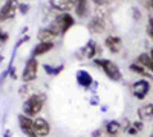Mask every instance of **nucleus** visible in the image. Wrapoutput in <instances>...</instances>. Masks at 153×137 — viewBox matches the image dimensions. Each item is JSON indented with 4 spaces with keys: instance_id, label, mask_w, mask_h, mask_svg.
Listing matches in <instances>:
<instances>
[{
    "instance_id": "1",
    "label": "nucleus",
    "mask_w": 153,
    "mask_h": 137,
    "mask_svg": "<svg viewBox=\"0 0 153 137\" xmlns=\"http://www.w3.org/2000/svg\"><path fill=\"white\" fill-rule=\"evenodd\" d=\"M72 26H74V17L65 12V14L58 15L49 28L52 29L55 34H65V32H68Z\"/></svg>"
},
{
    "instance_id": "2",
    "label": "nucleus",
    "mask_w": 153,
    "mask_h": 137,
    "mask_svg": "<svg viewBox=\"0 0 153 137\" xmlns=\"http://www.w3.org/2000/svg\"><path fill=\"white\" fill-rule=\"evenodd\" d=\"M43 96L40 95H32L28 101H25L23 104V113L26 116H37V113H40V110L43 107Z\"/></svg>"
},
{
    "instance_id": "3",
    "label": "nucleus",
    "mask_w": 153,
    "mask_h": 137,
    "mask_svg": "<svg viewBox=\"0 0 153 137\" xmlns=\"http://www.w3.org/2000/svg\"><path fill=\"white\" fill-rule=\"evenodd\" d=\"M94 63L103 69L104 73L107 75V76H109L112 81H120V79L123 78V75H121L118 66L115 64L113 61H109V59H95Z\"/></svg>"
},
{
    "instance_id": "4",
    "label": "nucleus",
    "mask_w": 153,
    "mask_h": 137,
    "mask_svg": "<svg viewBox=\"0 0 153 137\" xmlns=\"http://www.w3.org/2000/svg\"><path fill=\"white\" fill-rule=\"evenodd\" d=\"M19 2L17 0H6L5 5L0 9V21H6L16 15V12L19 9Z\"/></svg>"
},
{
    "instance_id": "5",
    "label": "nucleus",
    "mask_w": 153,
    "mask_h": 137,
    "mask_svg": "<svg viewBox=\"0 0 153 137\" xmlns=\"http://www.w3.org/2000/svg\"><path fill=\"white\" fill-rule=\"evenodd\" d=\"M37 69H38V63L37 59L32 56L26 61V66H25V70H23V81L25 82H29V81H34L37 78Z\"/></svg>"
},
{
    "instance_id": "6",
    "label": "nucleus",
    "mask_w": 153,
    "mask_h": 137,
    "mask_svg": "<svg viewBox=\"0 0 153 137\" xmlns=\"http://www.w3.org/2000/svg\"><path fill=\"white\" fill-rule=\"evenodd\" d=\"M132 92L136 99H144L150 92V82L147 79H139L132 85Z\"/></svg>"
},
{
    "instance_id": "7",
    "label": "nucleus",
    "mask_w": 153,
    "mask_h": 137,
    "mask_svg": "<svg viewBox=\"0 0 153 137\" xmlns=\"http://www.w3.org/2000/svg\"><path fill=\"white\" fill-rule=\"evenodd\" d=\"M49 131H51V127L45 119L37 117L34 120V133H35L37 137H45V136L49 134Z\"/></svg>"
},
{
    "instance_id": "8",
    "label": "nucleus",
    "mask_w": 153,
    "mask_h": 137,
    "mask_svg": "<svg viewBox=\"0 0 153 137\" xmlns=\"http://www.w3.org/2000/svg\"><path fill=\"white\" fill-rule=\"evenodd\" d=\"M19 122H20V128L22 131L29 136V137H35V133H34V120L29 119V117H25V114H20L19 116Z\"/></svg>"
},
{
    "instance_id": "9",
    "label": "nucleus",
    "mask_w": 153,
    "mask_h": 137,
    "mask_svg": "<svg viewBox=\"0 0 153 137\" xmlns=\"http://www.w3.org/2000/svg\"><path fill=\"white\" fill-rule=\"evenodd\" d=\"M138 117L141 120L153 119V104H144L138 108Z\"/></svg>"
},
{
    "instance_id": "10",
    "label": "nucleus",
    "mask_w": 153,
    "mask_h": 137,
    "mask_svg": "<svg viewBox=\"0 0 153 137\" xmlns=\"http://www.w3.org/2000/svg\"><path fill=\"white\" fill-rule=\"evenodd\" d=\"M76 0H51V5L57 11H69L71 6L75 5Z\"/></svg>"
},
{
    "instance_id": "11",
    "label": "nucleus",
    "mask_w": 153,
    "mask_h": 137,
    "mask_svg": "<svg viewBox=\"0 0 153 137\" xmlns=\"http://www.w3.org/2000/svg\"><path fill=\"white\" fill-rule=\"evenodd\" d=\"M121 38H118V37H113V35H110V37H107L106 38V47L107 49H110V52H113V53H117V52H120L121 51Z\"/></svg>"
},
{
    "instance_id": "12",
    "label": "nucleus",
    "mask_w": 153,
    "mask_h": 137,
    "mask_svg": "<svg viewBox=\"0 0 153 137\" xmlns=\"http://www.w3.org/2000/svg\"><path fill=\"white\" fill-rule=\"evenodd\" d=\"M52 47H54V43H52V41H42L40 44H37L35 49L32 51V56H34V58H35V56H40V55L49 52Z\"/></svg>"
},
{
    "instance_id": "13",
    "label": "nucleus",
    "mask_w": 153,
    "mask_h": 137,
    "mask_svg": "<svg viewBox=\"0 0 153 137\" xmlns=\"http://www.w3.org/2000/svg\"><path fill=\"white\" fill-rule=\"evenodd\" d=\"M130 72H133V73H136V75H141V76H144V78H149V79H153V75H152V72L150 70H147L144 66H141V64H130Z\"/></svg>"
},
{
    "instance_id": "14",
    "label": "nucleus",
    "mask_w": 153,
    "mask_h": 137,
    "mask_svg": "<svg viewBox=\"0 0 153 137\" xmlns=\"http://www.w3.org/2000/svg\"><path fill=\"white\" fill-rule=\"evenodd\" d=\"M76 81H78V84L83 85V87H89L94 82L92 76L86 70H78V72H76Z\"/></svg>"
},
{
    "instance_id": "15",
    "label": "nucleus",
    "mask_w": 153,
    "mask_h": 137,
    "mask_svg": "<svg viewBox=\"0 0 153 137\" xmlns=\"http://www.w3.org/2000/svg\"><path fill=\"white\" fill-rule=\"evenodd\" d=\"M97 52H98V47H97V43L94 41V40H91L84 47H83V55H84V58H94L95 55H97Z\"/></svg>"
},
{
    "instance_id": "16",
    "label": "nucleus",
    "mask_w": 153,
    "mask_h": 137,
    "mask_svg": "<svg viewBox=\"0 0 153 137\" xmlns=\"http://www.w3.org/2000/svg\"><path fill=\"white\" fill-rule=\"evenodd\" d=\"M89 31L91 32H94V34H101L104 31V21L101 20L100 17L97 18H92L91 20V23H89Z\"/></svg>"
},
{
    "instance_id": "17",
    "label": "nucleus",
    "mask_w": 153,
    "mask_h": 137,
    "mask_svg": "<svg viewBox=\"0 0 153 137\" xmlns=\"http://www.w3.org/2000/svg\"><path fill=\"white\" fill-rule=\"evenodd\" d=\"M138 64H141L147 70L153 72V59H152V56L149 53H141V55H139L138 56Z\"/></svg>"
},
{
    "instance_id": "18",
    "label": "nucleus",
    "mask_w": 153,
    "mask_h": 137,
    "mask_svg": "<svg viewBox=\"0 0 153 137\" xmlns=\"http://www.w3.org/2000/svg\"><path fill=\"white\" fill-rule=\"evenodd\" d=\"M55 35L57 34L51 28H43V29H40V32H38V38H40V41H52V38Z\"/></svg>"
},
{
    "instance_id": "19",
    "label": "nucleus",
    "mask_w": 153,
    "mask_h": 137,
    "mask_svg": "<svg viewBox=\"0 0 153 137\" xmlns=\"http://www.w3.org/2000/svg\"><path fill=\"white\" fill-rule=\"evenodd\" d=\"M74 8H75L76 15H78V17H84L86 12H87V0H76Z\"/></svg>"
},
{
    "instance_id": "20",
    "label": "nucleus",
    "mask_w": 153,
    "mask_h": 137,
    "mask_svg": "<svg viewBox=\"0 0 153 137\" xmlns=\"http://www.w3.org/2000/svg\"><path fill=\"white\" fill-rule=\"evenodd\" d=\"M106 128H107V133H109L110 136H117V134L120 133V130H121V123L117 122V120H112V122L107 123Z\"/></svg>"
},
{
    "instance_id": "21",
    "label": "nucleus",
    "mask_w": 153,
    "mask_h": 137,
    "mask_svg": "<svg viewBox=\"0 0 153 137\" xmlns=\"http://www.w3.org/2000/svg\"><path fill=\"white\" fill-rule=\"evenodd\" d=\"M147 34L153 40V15H149V18H147Z\"/></svg>"
},
{
    "instance_id": "22",
    "label": "nucleus",
    "mask_w": 153,
    "mask_h": 137,
    "mask_svg": "<svg viewBox=\"0 0 153 137\" xmlns=\"http://www.w3.org/2000/svg\"><path fill=\"white\" fill-rule=\"evenodd\" d=\"M45 70H46V73H51V75H57V73H60L61 70H63V66H58V67H51V66H45Z\"/></svg>"
},
{
    "instance_id": "23",
    "label": "nucleus",
    "mask_w": 153,
    "mask_h": 137,
    "mask_svg": "<svg viewBox=\"0 0 153 137\" xmlns=\"http://www.w3.org/2000/svg\"><path fill=\"white\" fill-rule=\"evenodd\" d=\"M132 127H133V128H135L138 133H139V131H143V128H144L143 122H133V123H132Z\"/></svg>"
},
{
    "instance_id": "24",
    "label": "nucleus",
    "mask_w": 153,
    "mask_h": 137,
    "mask_svg": "<svg viewBox=\"0 0 153 137\" xmlns=\"http://www.w3.org/2000/svg\"><path fill=\"white\" fill-rule=\"evenodd\" d=\"M6 40H8V35H6L3 31H0V41L3 43V41H6Z\"/></svg>"
},
{
    "instance_id": "25",
    "label": "nucleus",
    "mask_w": 153,
    "mask_h": 137,
    "mask_svg": "<svg viewBox=\"0 0 153 137\" xmlns=\"http://www.w3.org/2000/svg\"><path fill=\"white\" fill-rule=\"evenodd\" d=\"M28 8H29L28 5H20V6H19V9L23 12V14H26V12H28Z\"/></svg>"
},
{
    "instance_id": "26",
    "label": "nucleus",
    "mask_w": 153,
    "mask_h": 137,
    "mask_svg": "<svg viewBox=\"0 0 153 137\" xmlns=\"http://www.w3.org/2000/svg\"><path fill=\"white\" fill-rule=\"evenodd\" d=\"M133 15L136 17V21H139V18H141V14H139V11H138L136 8L133 9Z\"/></svg>"
},
{
    "instance_id": "27",
    "label": "nucleus",
    "mask_w": 153,
    "mask_h": 137,
    "mask_svg": "<svg viewBox=\"0 0 153 137\" xmlns=\"http://www.w3.org/2000/svg\"><path fill=\"white\" fill-rule=\"evenodd\" d=\"M94 2H95V3H104L106 0H94Z\"/></svg>"
},
{
    "instance_id": "28",
    "label": "nucleus",
    "mask_w": 153,
    "mask_h": 137,
    "mask_svg": "<svg viewBox=\"0 0 153 137\" xmlns=\"http://www.w3.org/2000/svg\"><path fill=\"white\" fill-rule=\"evenodd\" d=\"M150 56H152V59H153V49H152V51H150V53H149Z\"/></svg>"
},
{
    "instance_id": "29",
    "label": "nucleus",
    "mask_w": 153,
    "mask_h": 137,
    "mask_svg": "<svg viewBox=\"0 0 153 137\" xmlns=\"http://www.w3.org/2000/svg\"><path fill=\"white\" fill-rule=\"evenodd\" d=\"M9 136H11V133H9V131H6V134H5V137H9Z\"/></svg>"
},
{
    "instance_id": "30",
    "label": "nucleus",
    "mask_w": 153,
    "mask_h": 137,
    "mask_svg": "<svg viewBox=\"0 0 153 137\" xmlns=\"http://www.w3.org/2000/svg\"><path fill=\"white\" fill-rule=\"evenodd\" d=\"M150 6H152V9H153V0H150Z\"/></svg>"
},
{
    "instance_id": "31",
    "label": "nucleus",
    "mask_w": 153,
    "mask_h": 137,
    "mask_svg": "<svg viewBox=\"0 0 153 137\" xmlns=\"http://www.w3.org/2000/svg\"><path fill=\"white\" fill-rule=\"evenodd\" d=\"M2 61H3V56H2V55H0V63H2Z\"/></svg>"
}]
</instances>
